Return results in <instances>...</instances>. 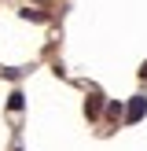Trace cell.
I'll list each match as a JSON object with an SVG mask.
<instances>
[{"label":"cell","instance_id":"cell-1","mask_svg":"<svg viewBox=\"0 0 147 151\" xmlns=\"http://www.w3.org/2000/svg\"><path fill=\"white\" fill-rule=\"evenodd\" d=\"M143 114H147V100H143V96H132L129 107H125V122H140Z\"/></svg>","mask_w":147,"mask_h":151},{"label":"cell","instance_id":"cell-2","mask_svg":"<svg viewBox=\"0 0 147 151\" xmlns=\"http://www.w3.org/2000/svg\"><path fill=\"white\" fill-rule=\"evenodd\" d=\"M85 114H88V122H96V118L103 114V96H99V92H92V96L85 100Z\"/></svg>","mask_w":147,"mask_h":151},{"label":"cell","instance_id":"cell-3","mask_svg":"<svg viewBox=\"0 0 147 151\" xmlns=\"http://www.w3.org/2000/svg\"><path fill=\"white\" fill-rule=\"evenodd\" d=\"M22 19H29V22H48V11H41V7H22Z\"/></svg>","mask_w":147,"mask_h":151},{"label":"cell","instance_id":"cell-4","mask_svg":"<svg viewBox=\"0 0 147 151\" xmlns=\"http://www.w3.org/2000/svg\"><path fill=\"white\" fill-rule=\"evenodd\" d=\"M107 118H114V122L125 118V103H121V100H110V103H107Z\"/></svg>","mask_w":147,"mask_h":151},{"label":"cell","instance_id":"cell-5","mask_svg":"<svg viewBox=\"0 0 147 151\" xmlns=\"http://www.w3.org/2000/svg\"><path fill=\"white\" fill-rule=\"evenodd\" d=\"M22 107H26V96H22V92H11V96H7V111H22Z\"/></svg>","mask_w":147,"mask_h":151},{"label":"cell","instance_id":"cell-6","mask_svg":"<svg viewBox=\"0 0 147 151\" xmlns=\"http://www.w3.org/2000/svg\"><path fill=\"white\" fill-rule=\"evenodd\" d=\"M140 78H147V63H143V70H140Z\"/></svg>","mask_w":147,"mask_h":151}]
</instances>
